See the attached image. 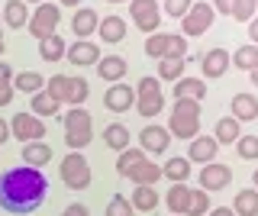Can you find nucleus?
I'll return each instance as SVG.
<instances>
[{
    "mask_svg": "<svg viewBox=\"0 0 258 216\" xmlns=\"http://www.w3.org/2000/svg\"><path fill=\"white\" fill-rule=\"evenodd\" d=\"M61 7H81V0H58Z\"/></svg>",
    "mask_w": 258,
    "mask_h": 216,
    "instance_id": "50",
    "label": "nucleus"
},
{
    "mask_svg": "<svg viewBox=\"0 0 258 216\" xmlns=\"http://www.w3.org/2000/svg\"><path fill=\"white\" fill-rule=\"evenodd\" d=\"M229 181H232V171H229L226 165L210 162V165H204V171H200V187H204L207 194H213V190H223Z\"/></svg>",
    "mask_w": 258,
    "mask_h": 216,
    "instance_id": "13",
    "label": "nucleus"
},
{
    "mask_svg": "<svg viewBox=\"0 0 258 216\" xmlns=\"http://www.w3.org/2000/svg\"><path fill=\"white\" fill-rule=\"evenodd\" d=\"M161 107H165V94H161V84L155 78H142L139 84H136V110H139V116H155L161 113Z\"/></svg>",
    "mask_w": 258,
    "mask_h": 216,
    "instance_id": "8",
    "label": "nucleus"
},
{
    "mask_svg": "<svg viewBox=\"0 0 258 216\" xmlns=\"http://www.w3.org/2000/svg\"><path fill=\"white\" fill-rule=\"evenodd\" d=\"M129 203H133V210H139V213H152L158 206L155 184H139V187L133 190V197H129Z\"/></svg>",
    "mask_w": 258,
    "mask_h": 216,
    "instance_id": "20",
    "label": "nucleus"
},
{
    "mask_svg": "<svg viewBox=\"0 0 258 216\" xmlns=\"http://www.w3.org/2000/svg\"><path fill=\"white\" fill-rule=\"evenodd\" d=\"M13 100V68L0 61V107H10Z\"/></svg>",
    "mask_w": 258,
    "mask_h": 216,
    "instance_id": "36",
    "label": "nucleus"
},
{
    "mask_svg": "<svg viewBox=\"0 0 258 216\" xmlns=\"http://www.w3.org/2000/svg\"><path fill=\"white\" fill-rule=\"evenodd\" d=\"M232 4H236V0H213V10H216V13H226V17H232Z\"/></svg>",
    "mask_w": 258,
    "mask_h": 216,
    "instance_id": "45",
    "label": "nucleus"
},
{
    "mask_svg": "<svg viewBox=\"0 0 258 216\" xmlns=\"http://www.w3.org/2000/svg\"><path fill=\"white\" fill-rule=\"evenodd\" d=\"M139 142H142V152H155V155H161V152L168 149V142H171V132H168L165 126H145V129L139 132Z\"/></svg>",
    "mask_w": 258,
    "mask_h": 216,
    "instance_id": "17",
    "label": "nucleus"
},
{
    "mask_svg": "<svg viewBox=\"0 0 258 216\" xmlns=\"http://www.w3.org/2000/svg\"><path fill=\"white\" fill-rule=\"evenodd\" d=\"M23 4H45V0H23Z\"/></svg>",
    "mask_w": 258,
    "mask_h": 216,
    "instance_id": "52",
    "label": "nucleus"
},
{
    "mask_svg": "<svg viewBox=\"0 0 258 216\" xmlns=\"http://www.w3.org/2000/svg\"><path fill=\"white\" fill-rule=\"evenodd\" d=\"M229 110H232V116H236L239 123H248V119L258 116V97L255 94H236Z\"/></svg>",
    "mask_w": 258,
    "mask_h": 216,
    "instance_id": "22",
    "label": "nucleus"
},
{
    "mask_svg": "<svg viewBox=\"0 0 258 216\" xmlns=\"http://www.w3.org/2000/svg\"><path fill=\"white\" fill-rule=\"evenodd\" d=\"M61 181L68 190H87L91 187V165L81 152H68L61 162Z\"/></svg>",
    "mask_w": 258,
    "mask_h": 216,
    "instance_id": "6",
    "label": "nucleus"
},
{
    "mask_svg": "<svg viewBox=\"0 0 258 216\" xmlns=\"http://www.w3.org/2000/svg\"><path fill=\"white\" fill-rule=\"evenodd\" d=\"M216 152H220V142H216L213 135H197V139H190L187 162H197V165H210V162H216Z\"/></svg>",
    "mask_w": 258,
    "mask_h": 216,
    "instance_id": "14",
    "label": "nucleus"
},
{
    "mask_svg": "<svg viewBox=\"0 0 258 216\" xmlns=\"http://www.w3.org/2000/svg\"><path fill=\"white\" fill-rule=\"evenodd\" d=\"M107 4H126V0H107Z\"/></svg>",
    "mask_w": 258,
    "mask_h": 216,
    "instance_id": "54",
    "label": "nucleus"
},
{
    "mask_svg": "<svg viewBox=\"0 0 258 216\" xmlns=\"http://www.w3.org/2000/svg\"><path fill=\"white\" fill-rule=\"evenodd\" d=\"M64 58L71 65H97L100 61V49H97V42H91V39H78L75 45H68Z\"/></svg>",
    "mask_w": 258,
    "mask_h": 216,
    "instance_id": "15",
    "label": "nucleus"
},
{
    "mask_svg": "<svg viewBox=\"0 0 258 216\" xmlns=\"http://www.w3.org/2000/svg\"><path fill=\"white\" fill-rule=\"evenodd\" d=\"M190 190L187 184H174L171 190H168V210H171V216H187L190 210Z\"/></svg>",
    "mask_w": 258,
    "mask_h": 216,
    "instance_id": "24",
    "label": "nucleus"
},
{
    "mask_svg": "<svg viewBox=\"0 0 258 216\" xmlns=\"http://www.w3.org/2000/svg\"><path fill=\"white\" fill-rule=\"evenodd\" d=\"M0 17H4V13H0Z\"/></svg>",
    "mask_w": 258,
    "mask_h": 216,
    "instance_id": "55",
    "label": "nucleus"
},
{
    "mask_svg": "<svg viewBox=\"0 0 258 216\" xmlns=\"http://www.w3.org/2000/svg\"><path fill=\"white\" fill-rule=\"evenodd\" d=\"M255 13H258V0H236L232 4V20L239 23H252Z\"/></svg>",
    "mask_w": 258,
    "mask_h": 216,
    "instance_id": "40",
    "label": "nucleus"
},
{
    "mask_svg": "<svg viewBox=\"0 0 258 216\" xmlns=\"http://www.w3.org/2000/svg\"><path fill=\"white\" fill-rule=\"evenodd\" d=\"M232 65L242 71H252L258 65V45H242V49L232 52Z\"/></svg>",
    "mask_w": 258,
    "mask_h": 216,
    "instance_id": "35",
    "label": "nucleus"
},
{
    "mask_svg": "<svg viewBox=\"0 0 258 216\" xmlns=\"http://www.w3.org/2000/svg\"><path fill=\"white\" fill-rule=\"evenodd\" d=\"M252 184H255V187H258V168H255V174H252Z\"/></svg>",
    "mask_w": 258,
    "mask_h": 216,
    "instance_id": "51",
    "label": "nucleus"
},
{
    "mask_svg": "<svg viewBox=\"0 0 258 216\" xmlns=\"http://www.w3.org/2000/svg\"><path fill=\"white\" fill-rule=\"evenodd\" d=\"M116 174L119 178H129L139 187V184H158L161 168L155 162H149L142 149H126V152H119V158H116Z\"/></svg>",
    "mask_w": 258,
    "mask_h": 216,
    "instance_id": "2",
    "label": "nucleus"
},
{
    "mask_svg": "<svg viewBox=\"0 0 258 216\" xmlns=\"http://www.w3.org/2000/svg\"><path fill=\"white\" fill-rule=\"evenodd\" d=\"M165 58H187V36H184V33H168Z\"/></svg>",
    "mask_w": 258,
    "mask_h": 216,
    "instance_id": "39",
    "label": "nucleus"
},
{
    "mask_svg": "<svg viewBox=\"0 0 258 216\" xmlns=\"http://www.w3.org/2000/svg\"><path fill=\"white\" fill-rule=\"evenodd\" d=\"M133 203L123 197V194H116V197H110V203H107V216H133Z\"/></svg>",
    "mask_w": 258,
    "mask_h": 216,
    "instance_id": "42",
    "label": "nucleus"
},
{
    "mask_svg": "<svg viewBox=\"0 0 258 216\" xmlns=\"http://www.w3.org/2000/svg\"><path fill=\"white\" fill-rule=\"evenodd\" d=\"M103 107L110 110V113H126L129 107H136V91L129 84H113L107 87V94H103Z\"/></svg>",
    "mask_w": 258,
    "mask_h": 216,
    "instance_id": "12",
    "label": "nucleus"
},
{
    "mask_svg": "<svg viewBox=\"0 0 258 216\" xmlns=\"http://www.w3.org/2000/svg\"><path fill=\"white\" fill-rule=\"evenodd\" d=\"M10 132L26 146V142H42L45 139V123L36 113H16L10 123Z\"/></svg>",
    "mask_w": 258,
    "mask_h": 216,
    "instance_id": "11",
    "label": "nucleus"
},
{
    "mask_svg": "<svg viewBox=\"0 0 258 216\" xmlns=\"http://www.w3.org/2000/svg\"><path fill=\"white\" fill-rule=\"evenodd\" d=\"M0 13H4V23L10 29H23L29 23V10H26V4H23V0H7Z\"/></svg>",
    "mask_w": 258,
    "mask_h": 216,
    "instance_id": "25",
    "label": "nucleus"
},
{
    "mask_svg": "<svg viewBox=\"0 0 258 216\" xmlns=\"http://www.w3.org/2000/svg\"><path fill=\"white\" fill-rule=\"evenodd\" d=\"M97 33L103 36V42H123L126 39V20L123 17H103L100 20V26H97Z\"/></svg>",
    "mask_w": 258,
    "mask_h": 216,
    "instance_id": "26",
    "label": "nucleus"
},
{
    "mask_svg": "<svg viewBox=\"0 0 258 216\" xmlns=\"http://www.w3.org/2000/svg\"><path fill=\"white\" fill-rule=\"evenodd\" d=\"M229 65H232V55L226 52V49H210L207 55H204V61H200V68H204V78H223L226 71H229Z\"/></svg>",
    "mask_w": 258,
    "mask_h": 216,
    "instance_id": "16",
    "label": "nucleus"
},
{
    "mask_svg": "<svg viewBox=\"0 0 258 216\" xmlns=\"http://www.w3.org/2000/svg\"><path fill=\"white\" fill-rule=\"evenodd\" d=\"M248 39H252V45H258V17L248 23Z\"/></svg>",
    "mask_w": 258,
    "mask_h": 216,
    "instance_id": "46",
    "label": "nucleus"
},
{
    "mask_svg": "<svg viewBox=\"0 0 258 216\" xmlns=\"http://www.w3.org/2000/svg\"><path fill=\"white\" fill-rule=\"evenodd\" d=\"M236 155L245 158V162H258V135H239Z\"/></svg>",
    "mask_w": 258,
    "mask_h": 216,
    "instance_id": "38",
    "label": "nucleus"
},
{
    "mask_svg": "<svg viewBox=\"0 0 258 216\" xmlns=\"http://www.w3.org/2000/svg\"><path fill=\"white\" fill-rule=\"evenodd\" d=\"M129 13H133V23L142 29V33H158L161 7L155 0H129Z\"/></svg>",
    "mask_w": 258,
    "mask_h": 216,
    "instance_id": "10",
    "label": "nucleus"
},
{
    "mask_svg": "<svg viewBox=\"0 0 258 216\" xmlns=\"http://www.w3.org/2000/svg\"><path fill=\"white\" fill-rule=\"evenodd\" d=\"M58 110H61V103L55 100V97H48V91H39V94H32L29 113H36L39 119H42V116H55Z\"/></svg>",
    "mask_w": 258,
    "mask_h": 216,
    "instance_id": "28",
    "label": "nucleus"
},
{
    "mask_svg": "<svg viewBox=\"0 0 258 216\" xmlns=\"http://www.w3.org/2000/svg\"><path fill=\"white\" fill-rule=\"evenodd\" d=\"M94 139V119L84 107H71L64 113V142H68L71 152H81L87 149Z\"/></svg>",
    "mask_w": 258,
    "mask_h": 216,
    "instance_id": "4",
    "label": "nucleus"
},
{
    "mask_svg": "<svg viewBox=\"0 0 258 216\" xmlns=\"http://www.w3.org/2000/svg\"><path fill=\"white\" fill-rule=\"evenodd\" d=\"M207 210H210V194L204 187L190 190V210H187V216H207Z\"/></svg>",
    "mask_w": 258,
    "mask_h": 216,
    "instance_id": "41",
    "label": "nucleus"
},
{
    "mask_svg": "<svg viewBox=\"0 0 258 216\" xmlns=\"http://www.w3.org/2000/svg\"><path fill=\"white\" fill-rule=\"evenodd\" d=\"M45 87V78L39 71H23V75L13 78V91H23V94H39Z\"/></svg>",
    "mask_w": 258,
    "mask_h": 216,
    "instance_id": "32",
    "label": "nucleus"
},
{
    "mask_svg": "<svg viewBox=\"0 0 258 216\" xmlns=\"http://www.w3.org/2000/svg\"><path fill=\"white\" fill-rule=\"evenodd\" d=\"M190 7H194V0H165V7H161V10H165L168 17H174V20H184Z\"/></svg>",
    "mask_w": 258,
    "mask_h": 216,
    "instance_id": "43",
    "label": "nucleus"
},
{
    "mask_svg": "<svg viewBox=\"0 0 258 216\" xmlns=\"http://www.w3.org/2000/svg\"><path fill=\"white\" fill-rule=\"evenodd\" d=\"M248 75H252V87H258V65H255L252 71H248Z\"/></svg>",
    "mask_w": 258,
    "mask_h": 216,
    "instance_id": "49",
    "label": "nucleus"
},
{
    "mask_svg": "<svg viewBox=\"0 0 258 216\" xmlns=\"http://www.w3.org/2000/svg\"><path fill=\"white\" fill-rule=\"evenodd\" d=\"M48 162H52V149H48L45 142H26V146H23V165L42 171V165H48Z\"/></svg>",
    "mask_w": 258,
    "mask_h": 216,
    "instance_id": "23",
    "label": "nucleus"
},
{
    "mask_svg": "<svg viewBox=\"0 0 258 216\" xmlns=\"http://www.w3.org/2000/svg\"><path fill=\"white\" fill-rule=\"evenodd\" d=\"M97 26H100V17H97V10H91V7H81V10L75 13V20H71V33H75L78 39L94 36Z\"/></svg>",
    "mask_w": 258,
    "mask_h": 216,
    "instance_id": "18",
    "label": "nucleus"
},
{
    "mask_svg": "<svg viewBox=\"0 0 258 216\" xmlns=\"http://www.w3.org/2000/svg\"><path fill=\"white\" fill-rule=\"evenodd\" d=\"M58 23H61V10L55 4H39L36 10L29 13V23H26V29H29V36H36L39 42L48 36H55V29H58Z\"/></svg>",
    "mask_w": 258,
    "mask_h": 216,
    "instance_id": "7",
    "label": "nucleus"
},
{
    "mask_svg": "<svg viewBox=\"0 0 258 216\" xmlns=\"http://www.w3.org/2000/svg\"><path fill=\"white\" fill-rule=\"evenodd\" d=\"M161 174H165V178H171L174 184H187V178H190V162H187V158H171V162L161 168Z\"/></svg>",
    "mask_w": 258,
    "mask_h": 216,
    "instance_id": "33",
    "label": "nucleus"
},
{
    "mask_svg": "<svg viewBox=\"0 0 258 216\" xmlns=\"http://www.w3.org/2000/svg\"><path fill=\"white\" fill-rule=\"evenodd\" d=\"M4 49H7V45H4V36H0V55H4Z\"/></svg>",
    "mask_w": 258,
    "mask_h": 216,
    "instance_id": "53",
    "label": "nucleus"
},
{
    "mask_svg": "<svg viewBox=\"0 0 258 216\" xmlns=\"http://www.w3.org/2000/svg\"><path fill=\"white\" fill-rule=\"evenodd\" d=\"M45 190H48V181L39 168L13 165L0 174V206H4L7 213L29 216L32 210L42 206Z\"/></svg>",
    "mask_w": 258,
    "mask_h": 216,
    "instance_id": "1",
    "label": "nucleus"
},
{
    "mask_svg": "<svg viewBox=\"0 0 258 216\" xmlns=\"http://www.w3.org/2000/svg\"><path fill=\"white\" fill-rule=\"evenodd\" d=\"M165 52H168V33H152L149 39H145V55H149V58L161 61Z\"/></svg>",
    "mask_w": 258,
    "mask_h": 216,
    "instance_id": "37",
    "label": "nucleus"
},
{
    "mask_svg": "<svg viewBox=\"0 0 258 216\" xmlns=\"http://www.w3.org/2000/svg\"><path fill=\"white\" fill-rule=\"evenodd\" d=\"M126 58H119V55H107L103 61H97V75H100V81H110V84H119L126 75Z\"/></svg>",
    "mask_w": 258,
    "mask_h": 216,
    "instance_id": "19",
    "label": "nucleus"
},
{
    "mask_svg": "<svg viewBox=\"0 0 258 216\" xmlns=\"http://www.w3.org/2000/svg\"><path fill=\"white\" fill-rule=\"evenodd\" d=\"M61 216H91V210H87L84 203H71V206H64Z\"/></svg>",
    "mask_w": 258,
    "mask_h": 216,
    "instance_id": "44",
    "label": "nucleus"
},
{
    "mask_svg": "<svg viewBox=\"0 0 258 216\" xmlns=\"http://www.w3.org/2000/svg\"><path fill=\"white\" fill-rule=\"evenodd\" d=\"M64 52H68V45H64V39L58 33L39 42V58H42V61H61Z\"/></svg>",
    "mask_w": 258,
    "mask_h": 216,
    "instance_id": "27",
    "label": "nucleus"
},
{
    "mask_svg": "<svg viewBox=\"0 0 258 216\" xmlns=\"http://www.w3.org/2000/svg\"><path fill=\"white\" fill-rule=\"evenodd\" d=\"M239 135H242V129H239V119L236 116H223L220 123H216V132H213V139L220 142H226V146H232V142H239Z\"/></svg>",
    "mask_w": 258,
    "mask_h": 216,
    "instance_id": "29",
    "label": "nucleus"
},
{
    "mask_svg": "<svg viewBox=\"0 0 258 216\" xmlns=\"http://www.w3.org/2000/svg\"><path fill=\"white\" fill-rule=\"evenodd\" d=\"M213 20H216V10H213V4H194L190 10H187V17L181 20V33L184 36H204L210 26H213Z\"/></svg>",
    "mask_w": 258,
    "mask_h": 216,
    "instance_id": "9",
    "label": "nucleus"
},
{
    "mask_svg": "<svg viewBox=\"0 0 258 216\" xmlns=\"http://www.w3.org/2000/svg\"><path fill=\"white\" fill-rule=\"evenodd\" d=\"M207 97V84L200 78H181L174 81V100H204Z\"/></svg>",
    "mask_w": 258,
    "mask_h": 216,
    "instance_id": "21",
    "label": "nucleus"
},
{
    "mask_svg": "<svg viewBox=\"0 0 258 216\" xmlns=\"http://www.w3.org/2000/svg\"><path fill=\"white\" fill-rule=\"evenodd\" d=\"M168 132L174 139H197L200 135V100H174Z\"/></svg>",
    "mask_w": 258,
    "mask_h": 216,
    "instance_id": "3",
    "label": "nucleus"
},
{
    "mask_svg": "<svg viewBox=\"0 0 258 216\" xmlns=\"http://www.w3.org/2000/svg\"><path fill=\"white\" fill-rule=\"evenodd\" d=\"M184 58H161L158 61V78L161 81H181L184 78Z\"/></svg>",
    "mask_w": 258,
    "mask_h": 216,
    "instance_id": "34",
    "label": "nucleus"
},
{
    "mask_svg": "<svg viewBox=\"0 0 258 216\" xmlns=\"http://www.w3.org/2000/svg\"><path fill=\"white\" fill-rule=\"evenodd\" d=\"M103 142H107L113 152H126L129 149V129L123 123H110L107 129H103Z\"/></svg>",
    "mask_w": 258,
    "mask_h": 216,
    "instance_id": "30",
    "label": "nucleus"
},
{
    "mask_svg": "<svg viewBox=\"0 0 258 216\" xmlns=\"http://www.w3.org/2000/svg\"><path fill=\"white\" fill-rule=\"evenodd\" d=\"M210 216H236L229 210V206H216V210H210Z\"/></svg>",
    "mask_w": 258,
    "mask_h": 216,
    "instance_id": "48",
    "label": "nucleus"
},
{
    "mask_svg": "<svg viewBox=\"0 0 258 216\" xmlns=\"http://www.w3.org/2000/svg\"><path fill=\"white\" fill-rule=\"evenodd\" d=\"M7 139H10V126H7V123H4V119H0V146H4V142H7Z\"/></svg>",
    "mask_w": 258,
    "mask_h": 216,
    "instance_id": "47",
    "label": "nucleus"
},
{
    "mask_svg": "<svg viewBox=\"0 0 258 216\" xmlns=\"http://www.w3.org/2000/svg\"><path fill=\"white\" fill-rule=\"evenodd\" d=\"M48 97H55L58 103H71V107H81L91 94L84 78H68V75H52V81H45Z\"/></svg>",
    "mask_w": 258,
    "mask_h": 216,
    "instance_id": "5",
    "label": "nucleus"
},
{
    "mask_svg": "<svg viewBox=\"0 0 258 216\" xmlns=\"http://www.w3.org/2000/svg\"><path fill=\"white\" fill-rule=\"evenodd\" d=\"M232 213L236 216H258V190H239L232 200Z\"/></svg>",
    "mask_w": 258,
    "mask_h": 216,
    "instance_id": "31",
    "label": "nucleus"
}]
</instances>
